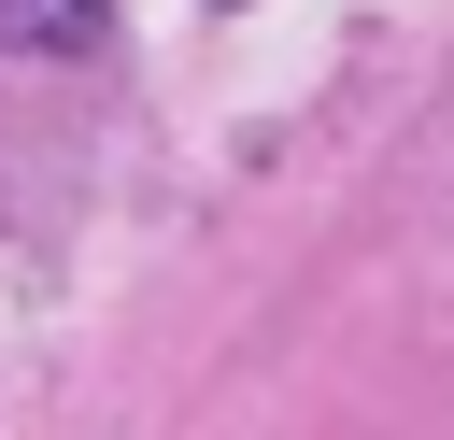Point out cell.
Wrapping results in <instances>:
<instances>
[{
	"mask_svg": "<svg viewBox=\"0 0 454 440\" xmlns=\"http://www.w3.org/2000/svg\"><path fill=\"white\" fill-rule=\"evenodd\" d=\"M99 14H114V0H0V43H43V57H71V43H99Z\"/></svg>",
	"mask_w": 454,
	"mask_h": 440,
	"instance_id": "6da1fadb",
	"label": "cell"
}]
</instances>
